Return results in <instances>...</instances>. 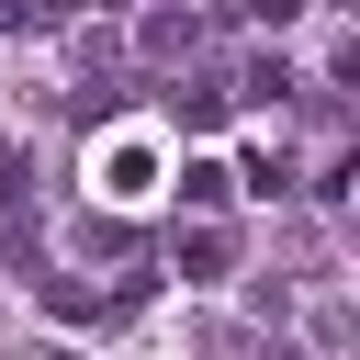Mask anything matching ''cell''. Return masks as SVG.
<instances>
[{"instance_id": "obj_1", "label": "cell", "mask_w": 360, "mask_h": 360, "mask_svg": "<svg viewBox=\"0 0 360 360\" xmlns=\"http://www.w3.org/2000/svg\"><path fill=\"white\" fill-rule=\"evenodd\" d=\"M34 360H79V349H34Z\"/></svg>"}]
</instances>
